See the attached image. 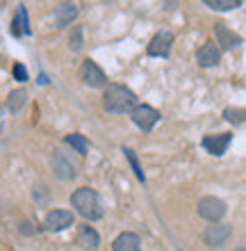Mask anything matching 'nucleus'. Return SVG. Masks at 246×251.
Instances as JSON below:
<instances>
[{
    "instance_id": "obj_1",
    "label": "nucleus",
    "mask_w": 246,
    "mask_h": 251,
    "mask_svg": "<svg viewBox=\"0 0 246 251\" xmlns=\"http://www.w3.org/2000/svg\"><path fill=\"white\" fill-rule=\"evenodd\" d=\"M137 105V96H134L133 89H128L126 85H112L105 87V94H103V107L112 114H126L130 112L133 107Z\"/></svg>"
},
{
    "instance_id": "obj_2",
    "label": "nucleus",
    "mask_w": 246,
    "mask_h": 251,
    "mask_svg": "<svg viewBox=\"0 0 246 251\" xmlns=\"http://www.w3.org/2000/svg\"><path fill=\"white\" fill-rule=\"evenodd\" d=\"M71 203H73V208L78 210V215L85 217L87 222H96V219L103 217L100 199L91 187H80V190H75L73 197H71Z\"/></svg>"
},
{
    "instance_id": "obj_3",
    "label": "nucleus",
    "mask_w": 246,
    "mask_h": 251,
    "mask_svg": "<svg viewBox=\"0 0 246 251\" xmlns=\"http://www.w3.org/2000/svg\"><path fill=\"white\" fill-rule=\"evenodd\" d=\"M130 119L137 128H141L144 132H151L155 128V124L160 121V112L155 110V107L146 105V103H141V105H134L130 110Z\"/></svg>"
},
{
    "instance_id": "obj_4",
    "label": "nucleus",
    "mask_w": 246,
    "mask_h": 251,
    "mask_svg": "<svg viewBox=\"0 0 246 251\" xmlns=\"http://www.w3.org/2000/svg\"><path fill=\"white\" fill-rule=\"evenodd\" d=\"M196 210H199V217L207 219V222H212L217 224L224 215H226V203L217 197H203L199 199V203H196Z\"/></svg>"
},
{
    "instance_id": "obj_5",
    "label": "nucleus",
    "mask_w": 246,
    "mask_h": 251,
    "mask_svg": "<svg viewBox=\"0 0 246 251\" xmlns=\"http://www.w3.org/2000/svg\"><path fill=\"white\" fill-rule=\"evenodd\" d=\"M80 80L87 87H93V89H100V87H107V75L105 71L100 69L93 60H85L80 66Z\"/></svg>"
},
{
    "instance_id": "obj_6",
    "label": "nucleus",
    "mask_w": 246,
    "mask_h": 251,
    "mask_svg": "<svg viewBox=\"0 0 246 251\" xmlns=\"http://www.w3.org/2000/svg\"><path fill=\"white\" fill-rule=\"evenodd\" d=\"M214 37H217V44H214V46L219 48V53L221 50H233V48H237L242 44V37L235 34L226 23H217V25H214Z\"/></svg>"
},
{
    "instance_id": "obj_7",
    "label": "nucleus",
    "mask_w": 246,
    "mask_h": 251,
    "mask_svg": "<svg viewBox=\"0 0 246 251\" xmlns=\"http://www.w3.org/2000/svg\"><path fill=\"white\" fill-rule=\"evenodd\" d=\"M171 44H173V34L169 32V30H160V32L151 39L146 53L151 55V57H169V53H171Z\"/></svg>"
},
{
    "instance_id": "obj_8",
    "label": "nucleus",
    "mask_w": 246,
    "mask_h": 251,
    "mask_svg": "<svg viewBox=\"0 0 246 251\" xmlns=\"http://www.w3.org/2000/svg\"><path fill=\"white\" fill-rule=\"evenodd\" d=\"M53 172L60 180H71L75 178V165L73 160L68 158L64 151H55L53 153Z\"/></svg>"
},
{
    "instance_id": "obj_9",
    "label": "nucleus",
    "mask_w": 246,
    "mask_h": 251,
    "mask_svg": "<svg viewBox=\"0 0 246 251\" xmlns=\"http://www.w3.org/2000/svg\"><path fill=\"white\" fill-rule=\"evenodd\" d=\"M230 224H221V222H217V224L207 226L205 233H203V240H205L207 247H224L226 245V240L230 238Z\"/></svg>"
},
{
    "instance_id": "obj_10",
    "label": "nucleus",
    "mask_w": 246,
    "mask_h": 251,
    "mask_svg": "<svg viewBox=\"0 0 246 251\" xmlns=\"http://www.w3.org/2000/svg\"><path fill=\"white\" fill-rule=\"evenodd\" d=\"M44 226H46V231H64L68 226H73V212L68 210H50L44 219Z\"/></svg>"
},
{
    "instance_id": "obj_11",
    "label": "nucleus",
    "mask_w": 246,
    "mask_h": 251,
    "mask_svg": "<svg viewBox=\"0 0 246 251\" xmlns=\"http://www.w3.org/2000/svg\"><path fill=\"white\" fill-rule=\"evenodd\" d=\"M230 139H233L230 132H224V135H207V137H203V149H205L210 155H224L228 144H230Z\"/></svg>"
},
{
    "instance_id": "obj_12",
    "label": "nucleus",
    "mask_w": 246,
    "mask_h": 251,
    "mask_svg": "<svg viewBox=\"0 0 246 251\" xmlns=\"http://www.w3.org/2000/svg\"><path fill=\"white\" fill-rule=\"evenodd\" d=\"M196 60H199L201 66L210 69V66H217V64L221 62V53H219V48L214 46L212 41H205V44L199 48V53H196Z\"/></svg>"
},
{
    "instance_id": "obj_13",
    "label": "nucleus",
    "mask_w": 246,
    "mask_h": 251,
    "mask_svg": "<svg viewBox=\"0 0 246 251\" xmlns=\"http://www.w3.org/2000/svg\"><path fill=\"white\" fill-rule=\"evenodd\" d=\"M75 16H78V5H73V2H62V5L55 7V12H53V21L57 27L71 25V21Z\"/></svg>"
},
{
    "instance_id": "obj_14",
    "label": "nucleus",
    "mask_w": 246,
    "mask_h": 251,
    "mask_svg": "<svg viewBox=\"0 0 246 251\" xmlns=\"http://www.w3.org/2000/svg\"><path fill=\"white\" fill-rule=\"evenodd\" d=\"M75 245L96 249V247L100 245V238H98V233L93 231L89 224H82V226H78V233H75Z\"/></svg>"
},
{
    "instance_id": "obj_15",
    "label": "nucleus",
    "mask_w": 246,
    "mask_h": 251,
    "mask_svg": "<svg viewBox=\"0 0 246 251\" xmlns=\"http://www.w3.org/2000/svg\"><path fill=\"white\" fill-rule=\"evenodd\" d=\"M114 251H141V240L137 233H121L112 242Z\"/></svg>"
},
{
    "instance_id": "obj_16",
    "label": "nucleus",
    "mask_w": 246,
    "mask_h": 251,
    "mask_svg": "<svg viewBox=\"0 0 246 251\" xmlns=\"http://www.w3.org/2000/svg\"><path fill=\"white\" fill-rule=\"evenodd\" d=\"M64 144H68L71 149H75V153H80V155H87V151H89V144H87L85 135H80V132H71V135H67V137H64Z\"/></svg>"
},
{
    "instance_id": "obj_17",
    "label": "nucleus",
    "mask_w": 246,
    "mask_h": 251,
    "mask_svg": "<svg viewBox=\"0 0 246 251\" xmlns=\"http://www.w3.org/2000/svg\"><path fill=\"white\" fill-rule=\"evenodd\" d=\"M25 100H27L25 89H14V92L9 94V99H7V110L12 114H16L21 107L25 105Z\"/></svg>"
},
{
    "instance_id": "obj_18",
    "label": "nucleus",
    "mask_w": 246,
    "mask_h": 251,
    "mask_svg": "<svg viewBox=\"0 0 246 251\" xmlns=\"http://www.w3.org/2000/svg\"><path fill=\"white\" fill-rule=\"evenodd\" d=\"M85 27L82 25H73L71 27V34H68V48L73 50V53H80L82 46H85Z\"/></svg>"
},
{
    "instance_id": "obj_19",
    "label": "nucleus",
    "mask_w": 246,
    "mask_h": 251,
    "mask_svg": "<svg viewBox=\"0 0 246 251\" xmlns=\"http://www.w3.org/2000/svg\"><path fill=\"white\" fill-rule=\"evenodd\" d=\"M205 5L212 9H219V12H230V9L242 7V0H205Z\"/></svg>"
},
{
    "instance_id": "obj_20",
    "label": "nucleus",
    "mask_w": 246,
    "mask_h": 251,
    "mask_svg": "<svg viewBox=\"0 0 246 251\" xmlns=\"http://www.w3.org/2000/svg\"><path fill=\"white\" fill-rule=\"evenodd\" d=\"M123 153H126V158H128V162H130V167H133V172H134V176L144 183L146 180V176H144V169L139 167V160H137V155H134V151L133 149H123Z\"/></svg>"
},
{
    "instance_id": "obj_21",
    "label": "nucleus",
    "mask_w": 246,
    "mask_h": 251,
    "mask_svg": "<svg viewBox=\"0 0 246 251\" xmlns=\"http://www.w3.org/2000/svg\"><path fill=\"white\" fill-rule=\"evenodd\" d=\"M224 117H226L228 124H235V126L244 124V110H242V107H226V110H224Z\"/></svg>"
},
{
    "instance_id": "obj_22",
    "label": "nucleus",
    "mask_w": 246,
    "mask_h": 251,
    "mask_svg": "<svg viewBox=\"0 0 246 251\" xmlns=\"http://www.w3.org/2000/svg\"><path fill=\"white\" fill-rule=\"evenodd\" d=\"M19 25H21V32L23 34L32 32V30H30V21H27V12H25V7L23 5L19 7Z\"/></svg>"
},
{
    "instance_id": "obj_23",
    "label": "nucleus",
    "mask_w": 246,
    "mask_h": 251,
    "mask_svg": "<svg viewBox=\"0 0 246 251\" xmlns=\"http://www.w3.org/2000/svg\"><path fill=\"white\" fill-rule=\"evenodd\" d=\"M14 78L19 80V82H25V80H27V71H25V66L21 64V62H16V64H14Z\"/></svg>"
},
{
    "instance_id": "obj_24",
    "label": "nucleus",
    "mask_w": 246,
    "mask_h": 251,
    "mask_svg": "<svg viewBox=\"0 0 246 251\" xmlns=\"http://www.w3.org/2000/svg\"><path fill=\"white\" fill-rule=\"evenodd\" d=\"M2 126H5V112H2V107H0V130H2Z\"/></svg>"
},
{
    "instance_id": "obj_25",
    "label": "nucleus",
    "mask_w": 246,
    "mask_h": 251,
    "mask_svg": "<svg viewBox=\"0 0 246 251\" xmlns=\"http://www.w3.org/2000/svg\"><path fill=\"white\" fill-rule=\"evenodd\" d=\"M235 251H246V249H244V247H237V249H235Z\"/></svg>"
}]
</instances>
